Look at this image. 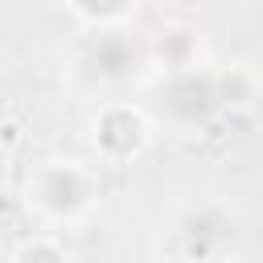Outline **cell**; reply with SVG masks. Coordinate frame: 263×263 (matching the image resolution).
Returning a JSON list of instances; mask_svg holds the SVG:
<instances>
[{"instance_id":"6da1fadb","label":"cell","mask_w":263,"mask_h":263,"mask_svg":"<svg viewBox=\"0 0 263 263\" xmlns=\"http://www.w3.org/2000/svg\"><path fill=\"white\" fill-rule=\"evenodd\" d=\"M99 201V177L82 160H49L29 177V210L45 222H78Z\"/></svg>"},{"instance_id":"7a4b0ae2","label":"cell","mask_w":263,"mask_h":263,"mask_svg":"<svg viewBox=\"0 0 263 263\" xmlns=\"http://www.w3.org/2000/svg\"><path fill=\"white\" fill-rule=\"evenodd\" d=\"M136 58L140 49L132 45V37L119 29H90L78 45H74V70L86 74L90 82L99 86H111V82H123L132 70H136Z\"/></svg>"},{"instance_id":"3957f363","label":"cell","mask_w":263,"mask_h":263,"mask_svg":"<svg viewBox=\"0 0 263 263\" xmlns=\"http://www.w3.org/2000/svg\"><path fill=\"white\" fill-rule=\"evenodd\" d=\"M90 132H95L99 156L111 160V164H123V160L140 156V152L148 148V140H152L148 115H144L140 107H132V103H107V107L95 115Z\"/></svg>"},{"instance_id":"277c9868","label":"cell","mask_w":263,"mask_h":263,"mask_svg":"<svg viewBox=\"0 0 263 263\" xmlns=\"http://www.w3.org/2000/svg\"><path fill=\"white\" fill-rule=\"evenodd\" d=\"M205 86H210V74H197V70L168 74V82L160 86V119H168L177 132H193V127H201V123L218 111L214 99H197V103H193V95L205 90Z\"/></svg>"},{"instance_id":"5b68a950","label":"cell","mask_w":263,"mask_h":263,"mask_svg":"<svg viewBox=\"0 0 263 263\" xmlns=\"http://www.w3.org/2000/svg\"><path fill=\"white\" fill-rule=\"evenodd\" d=\"M214 95H218V107H251L255 103V70L247 62H234L230 70H218L214 74Z\"/></svg>"},{"instance_id":"8992f818","label":"cell","mask_w":263,"mask_h":263,"mask_svg":"<svg viewBox=\"0 0 263 263\" xmlns=\"http://www.w3.org/2000/svg\"><path fill=\"white\" fill-rule=\"evenodd\" d=\"M66 4H70V12H78L90 29H119V25L136 12L140 0H66Z\"/></svg>"},{"instance_id":"52a82bcc","label":"cell","mask_w":263,"mask_h":263,"mask_svg":"<svg viewBox=\"0 0 263 263\" xmlns=\"http://www.w3.org/2000/svg\"><path fill=\"white\" fill-rule=\"evenodd\" d=\"M197 53H201V41L185 29H173L160 37V62L168 66V74H181V70H197Z\"/></svg>"},{"instance_id":"ba28073f","label":"cell","mask_w":263,"mask_h":263,"mask_svg":"<svg viewBox=\"0 0 263 263\" xmlns=\"http://www.w3.org/2000/svg\"><path fill=\"white\" fill-rule=\"evenodd\" d=\"M8 263H74V259L53 234H33L8 255Z\"/></svg>"}]
</instances>
